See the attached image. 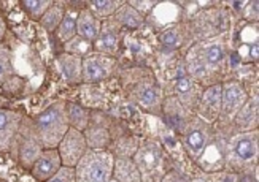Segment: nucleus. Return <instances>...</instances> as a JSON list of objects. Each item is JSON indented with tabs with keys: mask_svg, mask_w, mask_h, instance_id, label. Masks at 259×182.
<instances>
[{
	"mask_svg": "<svg viewBox=\"0 0 259 182\" xmlns=\"http://www.w3.org/2000/svg\"><path fill=\"white\" fill-rule=\"evenodd\" d=\"M67 111V119H69V125L75 130H86L89 127V111L76 103H65Z\"/></svg>",
	"mask_w": 259,
	"mask_h": 182,
	"instance_id": "17",
	"label": "nucleus"
},
{
	"mask_svg": "<svg viewBox=\"0 0 259 182\" xmlns=\"http://www.w3.org/2000/svg\"><path fill=\"white\" fill-rule=\"evenodd\" d=\"M202 112H207L208 116H218L221 112V86H211L202 95Z\"/></svg>",
	"mask_w": 259,
	"mask_h": 182,
	"instance_id": "18",
	"label": "nucleus"
},
{
	"mask_svg": "<svg viewBox=\"0 0 259 182\" xmlns=\"http://www.w3.org/2000/svg\"><path fill=\"white\" fill-rule=\"evenodd\" d=\"M161 41H162L164 46H168V48L180 46L182 41H183L182 30H180V27H177V29H170V30L164 32L162 35H161Z\"/></svg>",
	"mask_w": 259,
	"mask_h": 182,
	"instance_id": "28",
	"label": "nucleus"
},
{
	"mask_svg": "<svg viewBox=\"0 0 259 182\" xmlns=\"http://www.w3.org/2000/svg\"><path fill=\"white\" fill-rule=\"evenodd\" d=\"M115 155L107 149H89L76 163V182H110L113 177Z\"/></svg>",
	"mask_w": 259,
	"mask_h": 182,
	"instance_id": "2",
	"label": "nucleus"
},
{
	"mask_svg": "<svg viewBox=\"0 0 259 182\" xmlns=\"http://www.w3.org/2000/svg\"><path fill=\"white\" fill-rule=\"evenodd\" d=\"M100 29H102V21L96 18L88 8H83L78 11L76 18V35L84 38L86 41L93 43L97 40Z\"/></svg>",
	"mask_w": 259,
	"mask_h": 182,
	"instance_id": "13",
	"label": "nucleus"
},
{
	"mask_svg": "<svg viewBox=\"0 0 259 182\" xmlns=\"http://www.w3.org/2000/svg\"><path fill=\"white\" fill-rule=\"evenodd\" d=\"M58 68L67 84L83 83V57L73 54H61L58 55Z\"/></svg>",
	"mask_w": 259,
	"mask_h": 182,
	"instance_id": "11",
	"label": "nucleus"
},
{
	"mask_svg": "<svg viewBox=\"0 0 259 182\" xmlns=\"http://www.w3.org/2000/svg\"><path fill=\"white\" fill-rule=\"evenodd\" d=\"M234 117L242 130H246V132L254 130V127L257 125V98L246 101L243 108Z\"/></svg>",
	"mask_w": 259,
	"mask_h": 182,
	"instance_id": "16",
	"label": "nucleus"
},
{
	"mask_svg": "<svg viewBox=\"0 0 259 182\" xmlns=\"http://www.w3.org/2000/svg\"><path fill=\"white\" fill-rule=\"evenodd\" d=\"M64 48H65V52L67 54H73V55H78V57H86L88 54H91L94 44L86 41L84 38L75 35L72 40H69L67 43H64Z\"/></svg>",
	"mask_w": 259,
	"mask_h": 182,
	"instance_id": "24",
	"label": "nucleus"
},
{
	"mask_svg": "<svg viewBox=\"0 0 259 182\" xmlns=\"http://www.w3.org/2000/svg\"><path fill=\"white\" fill-rule=\"evenodd\" d=\"M13 76V55L11 51L0 44V84L7 83Z\"/></svg>",
	"mask_w": 259,
	"mask_h": 182,
	"instance_id": "27",
	"label": "nucleus"
},
{
	"mask_svg": "<svg viewBox=\"0 0 259 182\" xmlns=\"http://www.w3.org/2000/svg\"><path fill=\"white\" fill-rule=\"evenodd\" d=\"M41 151H43V146L40 143V138L35 129H33V122H30L27 133L22 135L19 140V160L22 166L32 168V165L35 163Z\"/></svg>",
	"mask_w": 259,
	"mask_h": 182,
	"instance_id": "9",
	"label": "nucleus"
},
{
	"mask_svg": "<svg viewBox=\"0 0 259 182\" xmlns=\"http://www.w3.org/2000/svg\"><path fill=\"white\" fill-rule=\"evenodd\" d=\"M183 138H185V146H186L188 152L193 157H199L205 151L208 140H210V135L205 130L204 124L191 122L188 125V129L185 130Z\"/></svg>",
	"mask_w": 259,
	"mask_h": 182,
	"instance_id": "10",
	"label": "nucleus"
},
{
	"mask_svg": "<svg viewBox=\"0 0 259 182\" xmlns=\"http://www.w3.org/2000/svg\"><path fill=\"white\" fill-rule=\"evenodd\" d=\"M248 101L245 89L235 81L221 86V112L226 117H234Z\"/></svg>",
	"mask_w": 259,
	"mask_h": 182,
	"instance_id": "5",
	"label": "nucleus"
},
{
	"mask_svg": "<svg viewBox=\"0 0 259 182\" xmlns=\"http://www.w3.org/2000/svg\"><path fill=\"white\" fill-rule=\"evenodd\" d=\"M134 100L137 101L139 105L148 108V109H159L161 106V94L159 89L153 84H140L135 87L132 92Z\"/></svg>",
	"mask_w": 259,
	"mask_h": 182,
	"instance_id": "14",
	"label": "nucleus"
},
{
	"mask_svg": "<svg viewBox=\"0 0 259 182\" xmlns=\"http://www.w3.org/2000/svg\"><path fill=\"white\" fill-rule=\"evenodd\" d=\"M113 19H115L116 24L132 27V29H137V27H140L143 24L142 15L137 13V11H135L127 2H124L116 10V13L113 15Z\"/></svg>",
	"mask_w": 259,
	"mask_h": 182,
	"instance_id": "19",
	"label": "nucleus"
},
{
	"mask_svg": "<svg viewBox=\"0 0 259 182\" xmlns=\"http://www.w3.org/2000/svg\"><path fill=\"white\" fill-rule=\"evenodd\" d=\"M33 129L38 135L43 149H56L64 138V135L70 129L65 111V101L58 100L47 109H43L33 119Z\"/></svg>",
	"mask_w": 259,
	"mask_h": 182,
	"instance_id": "1",
	"label": "nucleus"
},
{
	"mask_svg": "<svg viewBox=\"0 0 259 182\" xmlns=\"http://www.w3.org/2000/svg\"><path fill=\"white\" fill-rule=\"evenodd\" d=\"M54 2L51 0H22L21 7L24 8L26 13L32 18L40 21V18L47 13V10L53 5Z\"/></svg>",
	"mask_w": 259,
	"mask_h": 182,
	"instance_id": "26",
	"label": "nucleus"
},
{
	"mask_svg": "<svg viewBox=\"0 0 259 182\" xmlns=\"http://www.w3.org/2000/svg\"><path fill=\"white\" fill-rule=\"evenodd\" d=\"M175 89L180 95H188L191 90H193V83H191L188 78H180L175 84Z\"/></svg>",
	"mask_w": 259,
	"mask_h": 182,
	"instance_id": "31",
	"label": "nucleus"
},
{
	"mask_svg": "<svg viewBox=\"0 0 259 182\" xmlns=\"http://www.w3.org/2000/svg\"><path fill=\"white\" fill-rule=\"evenodd\" d=\"M113 176L119 182H142V174L137 168V163L127 157L115 158Z\"/></svg>",
	"mask_w": 259,
	"mask_h": 182,
	"instance_id": "15",
	"label": "nucleus"
},
{
	"mask_svg": "<svg viewBox=\"0 0 259 182\" xmlns=\"http://www.w3.org/2000/svg\"><path fill=\"white\" fill-rule=\"evenodd\" d=\"M199 57H200L202 64L210 67V68L221 65L223 60H224V48H223V44H220V43H208V44H205V46L200 49Z\"/></svg>",
	"mask_w": 259,
	"mask_h": 182,
	"instance_id": "21",
	"label": "nucleus"
},
{
	"mask_svg": "<svg viewBox=\"0 0 259 182\" xmlns=\"http://www.w3.org/2000/svg\"><path fill=\"white\" fill-rule=\"evenodd\" d=\"M21 124H22L21 112L0 108V152L8 151L15 144Z\"/></svg>",
	"mask_w": 259,
	"mask_h": 182,
	"instance_id": "6",
	"label": "nucleus"
},
{
	"mask_svg": "<svg viewBox=\"0 0 259 182\" xmlns=\"http://www.w3.org/2000/svg\"><path fill=\"white\" fill-rule=\"evenodd\" d=\"M76 18H78V11L75 10H65V15L61 21V24L56 30L58 33V38L64 43L72 40L76 35Z\"/></svg>",
	"mask_w": 259,
	"mask_h": 182,
	"instance_id": "20",
	"label": "nucleus"
},
{
	"mask_svg": "<svg viewBox=\"0 0 259 182\" xmlns=\"http://www.w3.org/2000/svg\"><path fill=\"white\" fill-rule=\"evenodd\" d=\"M84 136L89 149H105V146L108 144V132L100 127H91L84 133Z\"/></svg>",
	"mask_w": 259,
	"mask_h": 182,
	"instance_id": "25",
	"label": "nucleus"
},
{
	"mask_svg": "<svg viewBox=\"0 0 259 182\" xmlns=\"http://www.w3.org/2000/svg\"><path fill=\"white\" fill-rule=\"evenodd\" d=\"M47 182H76L75 179V169L69 166H62L53 177H50Z\"/></svg>",
	"mask_w": 259,
	"mask_h": 182,
	"instance_id": "29",
	"label": "nucleus"
},
{
	"mask_svg": "<svg viewBox=\"0 0 259 182\" xmlns=\"http://www.w3.org/2000/svg\"><path fill=\"white\" fill-rule=\"evenodd\" d=\"M119 24H116L113 18H108L102 22V29L94 41V49L108 57L115 55L119 49Z\"/></svg>",
	"mask_w": 259,
	"mask_h": 182,
	"instance_id": "7",
	"label": "nucleus"
},
{
	"mask_svg": "<svg viewBox=\"0 0 259 182\" xmlns=\"http://www.w3.org/2000/svg\"><path fill=\"white\" fill-rule=\"evenodd\" d=\"M137 13H140V15H148L151 10H154V7L157 5L156 2H139V0H132V2H127Z\"/></svg>",
	"mask_w": 259,
	"mask_h": 182,
	"instance_id": "30",
	"label": "nucleus"
},
{
	"mask_svg": "<svg viewBox=\"0 0 259 182\" xmlns=\"http://www.w3.org/2000/svg\"><path fill=\"white\" fill-rule=\"evenodd\" d=\"M5 33H7V24H5V18L4 15L0 13V44H2V40L5 37Z\"/></svg>",
	"mask_w": 259,
	"mask_h": 182,
	"instance_id": "32",
	"label": "nucleus"
},
{
	"mask_svg": "<svg viewBox=\"0 0 259 182\" xmlns=\"http://www.w3.org/2000/svg\"><path fill=\"white\" fill-rule=\"evenodd\" d=\"M234 155L242 162H251L257 158V130L245 132L234 138L232 144Z\"/></svg>",
	"mask_w": 259,
	"mask_h": 182,
	"instance_id": "12",
	"label": "nucleus"
},
{
	"mask_svg": "<svg viewBox=\"0 0 259 182\" xmlns=\"http://www.w3.org/2000/svg\"><path fill=\"white\" fill-rule=\"evenodd\" d=\"M64 15H65V8H62L61 5L53 4L47 10V13L40 18V24L43 26V29H47L48 32H54V30H58Z\"/></svg>",
	"mask_w": 259,
	"mask_h": 182,
	"instance_id": "23",
	"label": "nucleus"
},
{
	"mask_svg": "<svg viewBox=\"0 0 259 182\" xmlns=\"http://www.w3.org/2000/svg\"><path fill=\"white\" fill-rule=\"evenodd\" d=\"M115 60L104 54H88L83 57V83H99L113 72Z\"/></svg>",
	"mask_w": 259,
	"mask_h": 182,
	"instance_id": "4",
	"label": "nucleus"
},
{
	"mask_svg": "<svg viewBox=\"0 0 259 182\" xmlns=\"http://www.w3.org/2000/svg\"><path fill=\"white\" fill-rule=\"evenodd\" d=\"M62 168V162L58 149H43L35 163L32 165L30 173L38 182H47Z\"/></svg>",
	"mask_w": 259,
	"mask_h": 182,
	"instance_id": "8",
	"label": "nucleus"
},
{
	"mask_svg": "<svg viewBox=\"0 0 259 182\" xmlns=\"http://www.w3.org/2000/svg\"><path fill=\"white\" fill-rule=\"evenodd\" d=\"M124 2H119V0H93V2L88 4V10L99 19L102 18L108 19L116 13V10Z\"/></svg>",
	"mask_w": 259,
	"mask_h": 182,
	"instance_id": "22",
	"label": "nucleus"
},
{
	"mask_svg": "<svg viewBox=\"0 0 259 182\" xmlns=\"http://www.w3.org/2000/svg\"><path fill=\"white\" fill-rule=\"evenodd\" d=\"M56 149H58V152H59L62 166L75 168L76 163L80 162V158L88 151V143H86L84 132L75 130V129L70 127L69 132L64 135V138L61 140V143L58 144Z\"/></svg>",
	"mask_w": 259,
	"mask_h": 182,
	"instance_id": "3",
	"label": "nucleus"
}]
</instances>
